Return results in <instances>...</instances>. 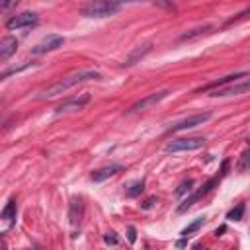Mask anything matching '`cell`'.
Masks as SVG:
<instances>
[{
  "mask_svg": "<svg viewBox=\"0 0 250 250\" xmlns=\"http://www.w3.org/2000/svg\"><path fill=\"white\" fill-rule=\"evenodd\" d=\"M186 244H188V242H186V236H184V240H178V242H176L178 248H182V246H186Z\"/></svg>",
  "mask_w": 250,
  "mask_h": 250,
  "instance_id": "30",
  "label": "cell"
},
{
  "mask_svg": "<svg viewBox=\"0 0 250 250\" xmlns=\"http://www.w3.org/2000/svg\"><path fill=\"white\" fill-rule=\"evenodd\" d=\"M102 74L94 68H82V70H76L72 74H66L64 78L57 80L55 84L47 86L45 90H41L39 94H35V100H51L59 94H64L68 88L76 86V84H82V82H88V80H100Z\"/></svg>",
  "mask_w": 250,
  "mask_h": 250,
  "instance_id": "1",
  "label": "cell"
},
{
  "mask_svg": "<svg viewBox=\"0 0 250 250\" xmlns=\"http://www.w3.org/2000/svg\"><path fill=\"white\" fill-rule=\"evenodd\" d=\"M154 4H158V6H162V8H166V10H176L174 8V4H172V0H154Z\"/></svg>",
  "mask_w": 250,
  "mask_h": 250,
  "instance_id": "25",
  "label": "cell"
},
{
  "mask_svg": "<svg viewBox=\"0 0 250 250\" xmlns=\"http://www.w3.org/2000/svg\"><path fill=\"white\" fill-rule=\"evenodd\" d=\"M39 23V16L35 12H21L6 20V29L16 31V29H25V27H35Z\"/></svg>",
  "mask_w": 250,
  "mask_h": 250,
  "instance_id": "5",
  "label": "cell"
},
{
  "mask_svg": "<svg viewBox=\"0 0 250 250\" xmlns=\"http://www.w3.org/2000/svg\"><path fill=\"white\" fill-rule=\"evenodd\" d=\"M29 66H33V62H23V64H20V66H10V68L2 70L0 78L4 80V78H8L10 74H18V72H21V70H25V68H29Z\"/></svg>",
  "mask_w": 250,
  "mask_h": 250,
  "instance_id": "18",
  "label": "cell"
},
{
  "mask_svg": "<svg viewBox=\"0 0 250 250\" xmlns=\"http://www.w3.org/2000/svg\"><path fill=\"white\" fill-rule=\"evenodd\" d=\"M203 223H205V217H197V219H195V221H191V223H189L186 229H182V232H180V234L188 238L189 234H193L195 230H199V229L203 227Z\"/></svg>",
  "mask_w": 250,
  "mask_h": 250,
  "instance_id": "16",
  "label": "cell"
},
{
  "mask_svg": "<svg viewBox=\"0 0 250 250\" xmlns=\"http://www.w3.org/2000/svg\"><path fill=\"white\" fill-rule=\"evenodd\" d=\"M104 242H105V244H109V246H117V244H119V238L115 236V232H113V230H109V232H105V234H104Z\"/></svg>",
  "mask_w": 250,
  "mask_h": 250,
  "instance_id": "22",
  "label": "cell"
},
{
  "mask_svg": "<svg viewBox=\"0 0 250 250\" xmlns=\"http://www.w3.org/2000/svg\"><path fill=\"white\" fill-rule=\"evenodd\" d=\"M209 119H211V113H209V111H203V113H193V115H189V117H184V119L176 121L174 125H170V127L166 129V133H178V131L193 129V127H197V125H203V123H207Z\"/></svg>",
  "mask_w": 250,
  "mask_h": 250,
  "instance_id": "6",
  "label": "cell"
},
{
  "mask_svg": "<svg viewBox=\"0 0 250 250\" xmlns=\"http://www.w3.org/2000/svg\"><path fill=\"white\" fill-rule=\"evenodd\" d=\"M221 178H223V176L219 174V176L211 178L209 182H205V184H203V186H201L199 189L191 191V193H189V195H188V197H186V199H184V201H182V203L178 205L176 213H186V211H188V209H189V207H191V205H193L195 201H199V199H201L203 195H207V193H209V191H211V189H213V188H215V186H217V184L221 182Z\"/></svg>",
  "mask_w": 250,
  "mask_h": 250,
  "instance_id": "4",
  "label": "cell"
},
{
  "mask_svg": "<svg viewBox=\"0 0 250 250\" xmlns=\"http://www.w3.org/2000/svg\"><path fill=\"white\" fill-rule=\"evenodd\" d=\"M242 215H244V205H242V203H238L236 207H232V209L227 213V219H229V221H240V219H242Z\"/></svg>",
  "mask_w": 250,
  "mask_h": 250,
  "instance_id": "20",
  "label": "cell"
},
{
  "mask_svg": "<svg viewBox=\"0 0 250 250\" xmlns=\"http://www.w3.org/2000/svg\"><path fill=\"white\" fill-rule=\"evenodd\" d=\"M16 51H18V39L10 37V35L2 37V41H0V61L6 62Z\"/></svg>",
  "mask_w": 250,
  "mask_h": 250,
  "instance_id": "12",
  "label": "cell"
},
{
  "mask_svg": "<svg viewBox=\"0 0 250 250\" xmlns=\"http://www.w3.org/2000/svg\"><path fill=\"white\" fill-rule=\"evenodd\" d=\"M127 240L133 244L137 240V229L135 227H127Z\"/></svg>",
  "mask_w": 250,
  "mask_h": 250,
  "instance_id": "24",
  "label": "cell"
},
{
  "mask_svg": "<svg viewBox=\"0 0 250 250\" xmlns=\"http://www.w3.org/2000/svg\"><path fill=\"white\" fill-rule=\"evenodd\" d=\"M242 76H246V72H234V74H229V76H225V78H219V80H215V82H211V84H207V86L199 88L197 92H209V90H215V88H221V86L232 84V82H236V80H238V78H242Z\"/></svg>",
  "mask_w": 250,
  "mask_h": 250,
  "instance_id": "14",
  "label": "cell"
},
{
  "mask_svg": "<svg viewBox=\"0 0 250 250\" xmlns=\"http://www.w3.org/2000/svg\"><path fill=\"white\" fill-rule=\"evenodd\" d=\"M205 146V137H188V139H172L166 143V152H184V150H199Z\"/></svg>",
  "mask_w": 250,
  "mask_h": 250,
  "instance_id": "3",
  "label": "cell"
},
{
  "mask_svg": "<svg viewBox=\"0 0 250 250\" xmlns=\"http://www.w3.org/2000/svg\"><path fill=\"white\" fill-rule=\"evenodd\" d=\"M248 166H250V152H248V150H246V152H244V154H242V158H240V160H238V170H240V172H242V170H246V168H248Z\"/></svg>",
  "mask_w": 250,
  "mask_h": 250,
  "instance_id": "23",
  "label": "cell"
},
{
  "mask_svg": "<svg viewBox=\"0 0 250 250\" xmlns=\"http://www.w3.org/2000/svg\"><path fill=\"white\" fill-rule=\"evenodd\" d=\"M18 2H20V0H4V2H2V10H4V12H6V10H10V8H12V6H16Z\"/></svg>",
  "mask_w": 250,
  "mask_h": 250,
  "instance_id": "27",
  "label": "cell"
},
{
  "mask_svg": "<svg viewBox=\"0 0 250 250\" xmlns=\"http://www.w3.org/2000/svg\"><path fill=\"white\" fill-rule=\"evenodd\" d=\"M90 102V94L88 92H84V94H80V96H74V98H68V100H64L62 104H59L57 105V113H68V111H78V109H82L86 104Z\"/></svg>",
  "mask_w": 250,
  "mask_h": 250,
  "instance_id": "10",
  "label": "cell"
},
{
  "mask_svg": "<svg viewBox=\"0 0 250 250\" xmlns=\"http://www.w3.org/2000/svg\"><path fill=\"white\" fill-rule=\"evenodd\" d=\"M16 213H18V205H16V199H10L8 203H6V207L2 209V221H6V223H14V219H16Z\"/></svg>",
  "mask_w": 250,
  "mask_h": 250,
  "instance_id": "15",
  "label": "cell"
},
{
  "mask_svg": "<svg viewBox=\"0 0 250 250\" xmlns=\"http://www.w3.org/2000/svg\"><path fill=\"white\" fill-rule=\"evenodd\" d=\"M150 49H152V47H150L148 43H146V45H139V47H135V49L125 57L123 66H133V64H135V62H139L145 55H148V53H150Z\"/></svg>",
  "mask_w": 250,
  "mask_h": 250,
  "instance_id": "13",
  "label": "cell"
},
{
  "mask_svg": "<svg viewBox=\"0 0 250 250\" xmlns=\"http://www.w3.org/2000/svg\"><path fill=\"white\" fill-rule=\"evenodd\" d=\"M250 92V78L246 80H240V82H232V84H227V86H221V88H215L211 90V96L215 98H223V96H238V94H246Z\"/></svg>",
  "mask_w": 250,
  "mask_h": 250,
  "instance_id": "7",
  "label": "cell"
},
{
  "mask_svg": "<svg viewBox=\"0 0 250 250\" xmlns=\"http://www.w3.org/2000/svg\"><path fill=\"white\" fill-rule=\"evenodd\" d=\"M191 188H193V180H191V178H189V180H184V182L178 186V189H176V195H178V197H182L184 193L191 191Z\"/></svg>",
  "mask_w": 250,
  "mask_h": 250,
  "instance_id": "21",
  "label": "cell"
},
{
  "mask_svg": "<svg viewBox=\"0 0 250 250\" xmlns=\"http://www.w3.org/2000/svg\"><path fill=\"white\" fill-rule=\"evenodd\" d=\"M119 4H135V2H143V0H117Z\"/></svg>",
  "mask_w": 250,
  "mask_h": 250,
  "instance_id": "29",
  "label": "cell"
},
{
  "mask_svg": "<svg viewBox=\"0 0 250 250\" xmlns=\"http://www.w3.org/2000/svg\"><path fill=\"white\" fill-rule=\"evenodd\" d=\"M121 10V4L117 0H88L82 8L80 14L86 18H109Z\"/></svg>",
  "mask_w": 250,
  "mask_h": 250,
  "instance_id": "2",
  "label": "cell"
},
{
  "mask_svg": "<svg viewBox=\"0 0 250 250\" xmlns=\"http://www.w3.org/2000/svg\"><path fill=\"white\" fill-rule=\"evenodd\" d=\"M143 189H145V182L141 180V182L131 184V186H129V189L125 191V195H127V197H137L139 193H143Z\"/></svg>",
  "mask_w": 250,
  "mask_h": 250,
  "instance_id": "19",
  "label": "cell"
},
{
  "mask_svg": "<svg viewBox=\"0 0 250 250\" xmlns=\"http://www.w3.org/2000/svg\"><path fill=\"white\" fill-rule=\"evenodd\" d=\"M121 170H123V166H121V164L111 162V164H107V166H102V168L94 170V172L90 174V178H92V182H104V180H107V178H111V176L119 174Z\"/></svg>",
  "mask_w": 250,
  "mask_h": 250,
  "instance_id": "11",
  "label": "cell"
},
{
  "mask_svg": "<svg viewBox=\"0 0 250 250\" xmlns=\"http://www.w3.org/2000/svg\"><path fill=\"white\" fill-rule=\"evenodd\" d=\"M225 230H227V227H219V229L215 230V236H221V234H223Z\"/></svg>",
  "mask_w": 250,
  "mask_h": 250,
  "instance_id": "28",
  "label": "cell"
},
{
  "mask_svg": "<svg viewBox=\"0 0 250 250\" xmlns=\"http://www.w3.org/2000/svg\"><path fill=\"white\" fill-rule=\"evenodd\" d=\"M170 92L168 90H160V92H154V94H148V96H145V98H141L139 102H135L129 109H127V113H137V111H143V109H148V107H152V105H156L158 102H162L166 96H168Z\"/></svg>",
  "mask_w": 250,
  "mask_h": 250,
  "instance_id": "8",
  "label": "cell"
},
{
  "mask_svg": "<svg viewBox=\"0 0 250 250\" xmlns=\"http://www.w3.org/2000/svg\"><path fill=\"white\" fill-rule=\"evenodd\" d=\"M154 203H158V199H156V195H150L148 199H145V203H143L141 207H143V209H150Z\"/></svg>",
  "mask_w": 250,
  "mask_h": 250,
  "instance_id": "26",
  "label": "cell"
},
{
  "mask_svg": "<svg viewBox=\"0 0 250 250\" xmlns=\"http://www.w3.org/2000/svg\"><path fill=\"white\" fill-rule=\"evenodd\" d=\"M211 31H213L211 25H205V27H199V29H191V31L184 33L180 37V41H188V39H193V37H199V35H205V33H211Z\"/></svg>",
  "mask_w": 250,
  "mask_h": 250,
  "instance_id": "17",
  "label": "cell"
},
{
  "mask_svg": "<svg viewBox=\"0 0 250 250\" xmlns=\"http://www.w3.org/2000/svg\"><path fill=\"white\" fill-rule=\"evenodd\" d=\"M64 43V37L61 35H47L43 41H39L37 45L31 47V55H45V53H51L59 47H62Z\"/></svg>",
  "mask_w": 250,
  "mask_h": 250,
  "instance_id": "9",
  "label": "cell"
}]
</instances>
